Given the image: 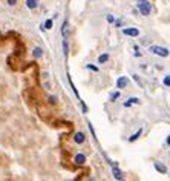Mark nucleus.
Here are the masks:
<instances>
[{"instance_id":"obj_4","label":"nucleus","mask_w":170,"mask_h":181,"mask_svg":"<svg viewBox=\"0 0 170 181\" xmlns=\"http://www.w3.org/2000/svg\"><path fill=\"white\" fill-rule=\"evenodd\" d=\"M129 85V78L127 77H120L118 80H117V88L118 89H124Z\"/></svg>"},{"instance_id":"obj_10","label":"nucleus","mask_w":170,"mask_h":181,"mask_svg":"<svg viewBox=\"0 0 170 181\" xmlns=\"http://www.w3.org/2000/svg\"><path fill=\"white\" fill-rule=\"evenodd\" d=\"M32 57H34V58H40V57H43V49H41L40 46L34 48V49H32Z\"/></svg>"},{"instance_id":"obj_7","label":"nucleus","mask_w":170,"mask_h":181,"mask_svg":"<svg viewBox=\"0 0 170 181\" xmlns=\"http://www.w3.org/2000/svg\"><path fill=\"white\" fill-rule=\"evenodd\" d=\"M84 134L83 132H77L75 135H74V141L77 143V144H81V143H84Z\"/></svg>"},{"instance_id":"obj_8","label":"nucleus","mask_w":170,"mask_h":181,"mask_svg":"<svg viewBox=\"0 0 170 181\" xmlns=\"http://www.w3.org/2000/svg\"><path fill=\"white\" fill-rule=\"evenodd\" d=\"M74 161L77 163V164H84V163H86V157H84V153H77L75 158H74Z\"/></svg>"},{"instance_id":"obj_26","label":"nucleus","mask_w":170,"mask_h":181,"mask_svg":"<svg viewBox=\"0 0 170 181\" xmlns=\"http://www.w3.org/2000/svg\"><path fill=\"white\" fill-rule=\"evenodd\" d=\"M169 155H170V152H169Z\"/></svg>"},{"instance_id":"obj_16","label":"nucleus","mask_w":170,"mask_h":181,"mask_svg":"<svg viewBox=\"0 0 170 181\" xmlns=\"http://www.w3.org/2000/svg\"><path fill=\"white\" fill-rule=\"evenodd\" d=\"M52 25H54L52 19H48L46 22H44V25H43V28H44V29H52Z\"/></svg>"},{"instance_id":"obj_23","label":"nucleus","mask_w":170,"mask_h":181,"mask_svg":"<svg viewBox=\"0 0 170 181\" xmlns=\"http://www.w3.org/2000/svg\"><path fill=\"white\" fill-rule=\"evenodd\" d=\"M121 25H123V20H115V26H117V28H120Z\"/></svg>"},{"instance_id":"obj_25","label":"nucleus","mask_w":170,"mask_h":181,"mask_svg":"<svg viewBox=\"0 0 170 181\" xmlns=\"http://www.w3.org/2000/svg\"><path fill=\"white\" fill-rule=\"evenodd\" d=\"M167 144H170V137H167Z\"/></svg>"},{"instance_id":"obj_27","label":"nucleus","mask_w":170,"mask_h":181,"mask_svg":"<svg viewBox=\"0 0 170 181\" xmlns=\"http://www.w3.org/2000/svg\"><path fill=\"white\" fill-rule=\"evenodd\" d=\"M120 181H121V180H120Z\"/></svg>"},{"instance_id":"obj_13","label":"nucleus","mask_w":170,"mask_h":181,"mask_svg":"<svg viewBox=\"0 0 170 181\" xmlns=\"http://www.w3.org/2000/svg\"><path fill=\"white\" fill-rule=\"evenodd\" d=\"M142 134V129H138L135 134H133V135H130V137H129V141L130 143H133V141H137L138 140V137H139V135Z\"/></svg>"},{"instance_id":"obj_1","label":"nucleus","mask_w":170,"mask_h":181,"mask_svg":"<svg viewBox=\"0 0 170 181\" xmlns=\"http://www.w3.org/2000/svg\"><path fill=\"white\" fill-rule=\"evenodd\" d=\"M137 8L141 15H150L152 12V5L150 2H147V0H139V2L137 3Z\"/></svg>"},{"instance_id":"obj_17","label":"nucleus","mask_w":170,"mask_h":181,"mask_svg":"<svg viewBox=\"0 0 170 181\" xmlns=\"http://www.w3.org/2000/svg\"><path fill=\"white\" fill-rule=\"evenodd\" d=\"M86 68H87L89 71H92V72H98V66L92 65V63H89V65H86Z\"/></svg>"},{"instance_id":"obj_18","label":"nucleus","mask_w":170,"mask_h":181,"mask_svg":"<svg viewBox=\"0 0 170 181\" xmlns=\"http://www.w3.org/2000/svg\"><path fill=\"white\" fill-rule=\"evenodd\" d=\"M163 83H164V86L170 88V75H166V77H164V80H163Z\"/></svg>"},{"instance_id":"obj_20","label":"nucleus","mask_w":170,"mask_h":181,"mask_svg":"<svg viewBox=\"0 0 170 181\" xmlns=\"http://www.w3.org/2000/svg\"><path fill=\"white\" fill-rule=\"evenodd\" d=\"M106 20H107V22H109V23H115V17L109 14V15H107V17H106Z\"/></svg>"},{"instance_id":"obj_15","label":"nucleus","mask_w":170,"mask_h":181,"mask_svg":"<svg viewBox=\"0 0 170 181\" xmlns=\"http://www.w3.org/2000/svg\"><path fill=\"white\" fill-rule=\"evenodd\" d=\"M63 54H65V57L68 58V55H69V45H68L66 39H63Z\"/></svg>"},{"instance_id":"obj_6","label":"nucleus","mask_w":170,"mask_h":181,"mask_svg":"<svg viewBox=\"0 0 170 181\" xmlns=\"http://www.w3.org/2000/svg\"><path fill=\"white\" fill-rule=\"evenodd\" d=\"M112 174H113V177L117 178L118 181L123 180V177H124V175H123V172L118 169V166H112Z\"/></svg>"},{"instance_id":"obj_9","label":"nucleus","mask_w":170,"mask_h":181,"mask_svg":"<svg viewBox=\"0 0 170 181\" xmlns=\"http://www.w3.org/2000/svg\"><path fill=\"white\" fill-rule=\"evenodd\" d=\"M68 34H69V22L66 20L63 23V26H61V35H63V39L68 37Z\"/></svg>"},{"instance_id":"obj_3","label":"nucleus","mask_w":170,"mask_h":181,"mask_svg":"<svg viewBox=\"0 0 170 181\" xmlns=\"http://www.w3.org/2000/svg\"><path fill=\"white\" fill-rule=\"evenodd\" d=\"M123 34L127 35V37H138L139 31H138V28H124L123 29Z\"/></svg>"},{"instance_id":"obj_11","label":"nucleus","mask_w":170,"mask_h":181,"mask_svg":"<svg viewBox=\"0 0 170 181\" xmlns=\"http://www.w3.org/2000/svg\"><path fill=\"white\" fill-rule=\"evenodd\" d=\"M39 6V0H26V8L28 9H35Z\"/></svg>"},{"instance_id":"obj_24","label":"nucleus","mask_w":170,"mask_h":181,"mask_svg":"<svg viewBox=\"0 0 170 181\" xmlns=\"http://www.w3.org/2000/svg\"><path fill=\"white\" fill-rule=\"evenodd\" d=\"M17 3V0H8V5H9V6H14Z\"/></svg>"},{"instance_id":"obj_2","label":"nucleus","mask_w":170,"mask_h":181,"mask_svg":"<svg viewBox=\"0 0 170 181\" xmlns=\"http://www.w3.org/2000/svg\"><path fill=\"white\" fill-rule=\"evenodd\" d=\"M149 52L150 54H155V55H159V57H163V58H166V57L170 55V51L167 48H164V46H156V45L150 46L149 48Z\"/></svg>"},{"instance_id":"obj_5","label":"nucleus","mask_w":170,"mask_h":181,"mask_svg":"<svg viewBox=\"0 0 170 181\" xmlns=\"http://www.w3.org/2000/svg\"><path fill=\"white\" fill-rule=\"evenodd\" d=\"M153 167L159 172V174H167V167H166L161 161H155V163H153Z\"/></svg>"},{"instance_id":"obj_14","label":"nucleus","mask_w":170,"mask_h":181,"mask_svg":"<svg viewBox=\"0 0 170 181\" xmlns=\"http://www.w3.org/2000/svg\"><path fill=\"white\" fill-rule=\"evenodd\" d=\"M133 103H141V101H139V98H133V97H130L129 100H127L126 103H124V106H126V107H129V106H132Z\"/></svg>"},{"instance_id":"obj_19","label":"nucleus","mask_w":170,"mask_h":181,"mask_svg":"<svg viewBox=\"0 0 170 181\" xmlns=\"http://www.w3.org/2000/svg\"><path fill=\"white\" fill-rule=\"evenodd\" d=\"M118 97H120V92H113V94L110 95V101H115Z\"/></svg>"},{"instance_id":"obj_21","label":"nucleus","mask_w":170,"mask_h":181,"mask_svg":"<svg viewBox=\"0 0 170 181\" xmlns=\"http://www.w3.org/2000/svg\"><path fill=\"white\" fill-rule=\"evenodd\" d=\"M49 103H51V104H55V103H57V97H52V95H51V97H49Z\"/></svg>"},{"instance_id":"obj_22","label":"nucleus","mask_w":170,"mask_h":181,"mask_svg":"<svg viewBox=\"0 0 170 181\" xmlns=\"http://www.w3.org/2000/svg\"><path fill=\"white\" fill-rule=\"evenodd\" d=\"M133 80L137 81V83L139 85V86H142V83H141V80H139V75H133Z\"/></svg>"},{"instance_id":"obj_12","label":"nucleus","mask_w":170,"mask_h":181,"mask_svg":"<svg viewBox=\"0 0 170 181\" xmlns=\"http://www.w3.org/2000/svg\"><path fill=\"white\" fill-rule=\"evenodd\" d=\"M107 60H109V52H104V54H101V55L98 57V63H100V65H103V63H106Z\"/></svg>"}]
</instances>
